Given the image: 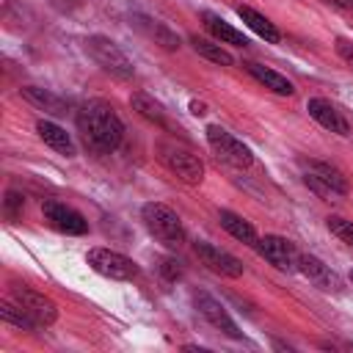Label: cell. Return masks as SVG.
<instances>
[{
    "label": "cell",
    "instance_id": "1",
    "mask_svg": "<svg viewBox=\"0 0 353 353\" xmlns=\"http://www.w3.org/2000/svg\"><path fill=\"white\" fill-rule=\"evenodd\" d=\"M77 132L88 152L94 154H110L119 149L124 138V124L110 102L105 99H88L77 110Z\"/></svg>",
    "mask_w": 353,
    "mask_h": 353
},
{
    "label": "cell",
    "instance_id": "2",
    "mask_svg": "<svg viewBox=\"0 0 353 353\" xmlns=\"http://www.w3.org/2000/svg\"><path fill=\"white\" fill-rule=\"evenodd\" d=\"M141 221L149 229V234L157 243H163L165 248H179L185 243V226L171 207H165L160 201H149L141 207Z\"/></svg>",
    "mask_w": 353,
    "mask_h": 353
},
{
    "label": "cell",
    "instance_id": "3",
    "mask_svg": "<svg viewBox=\"0 0 353 353\" xmlns=\"http://www.w3.org/2000/svg\"><path fill=\"white\" fill-rule=\"evenodd\" d=\"M85 52L91 55V61H94L102 72H108V74L116 77V80H130V77L135 74L132 61L127 58V52H124L113 39H108V36H99V33L88 36V39H85Z\"/></svg>",
    "mask_w": 353,
    "mask_h": 353
},
{
    "label": "cell",
    "instance_id": "4",
    "mask_svg": "<svg viewBox=\"0 0 353 353\" xmlns=\"http://www.w3.org/2000/svg\"><path fill=\"white\" fill-rule=\"evenodd\" d=\"M160 160H163V165L171 174H176L188 185H199L204 179V163H201V157L196 152H190L188 146L176 143V141L160 143Z\"/></svg>",
    "mask_w": 353,
    "mask_h": 353
},
{
    "label": "cell",
    "instance_id": "5",
    "mask_svg": "<svg viewBox=\"0 0 353 353\" xmlns=\"http://www.w3.org/2000/svg\"><path fill=\"white\" fill-rule=\"evenodd\" d=\"M207 141H210L212 152L218 154V160H223V163H229L234 168H248L254 163L251 149L240 138H234L229 130H223L221 124H210L207 127Z\"/></svg>",
    "mask_w": 353,
    "mask_h": 353
},
{
    "label": "cell",
    "instance_id": "6",
    "mask_svg": "<svg viewBox=\"0 0 353 353\" xmlns=\"http://www.w3.org/2000/svg\"><path fill=\"white\" fill-rule=\"evenodd\" d=\"M85 262L91 265L94 273L105 276V279H113V281H132L138 276V265L119 254V251H110V248H91L85 254Z\"/></svg>",
    "mask_w": 353,
    "mask_h": 353
},
{
    "label": "cell",
    "instance_id": "7",
    "mask_svg": "<svg viewBox=\"0 0 353 353\" xmlns=\"http://www.w3.org/2000/svg\"><path fill=\"white\" fill-rule=\"evenodd\" d=\"M11 301H14L25 314H30L39 328H41V325H52V323L58 320V306H55L44 292H36V290H30V287H25V284H14V287H11Z\"/></svg>",
    "mask_w": 353,
    "mask_h": 353
},
{
    "label": "cell",
    "instance_id": "8",
    "mask_svg": "<svg viewBox=\"0 0 353 353\" xmlns=\"http://www.w3.org/2000/svg\"><path fill=\"white\" fill-rule=\"evenodd\" d=\"M193 303H196V312H199L212 328H218V331L226 334L229 339H243V331L237 328V323L232 320V314L226 312V306H223L218 298H212L210 292L199 290V292H193Z\"/></svg>",
    "mask_w": 353,
    "mask_h": 353
},
{
    "label": "cell",
    "instance_id": "9",
    "mask_svg": "<svg viewBox=\"0 0 353 353\" xmlns=\"http://www.w3.org/2000/svg\"><path fill=\"white\" fill-rule=\"evenodd\" d=\"M41 212H44V221L55 232H61V234H85L88 232V221L77 210H72L69 204H63V201L47 199L41 204Z\"/></svg>",
    "mask_w": 353,
    "mask_h": 353
},
{
    "label": "cell",
    "instance_id": "10",
    "mask_svg": "<svg viewBox=\"0 0 353 353\" xmlns=\"http://www.w3.org/2000/svg\"><path fill=\"white\" fill-rule=\"evenodd\" d=\"M196 254H199V259H201L212 273H218V276H229V279L243 276V262H240L234 254H229V251H223V248H218V245H212V243H207V240H199V243H196Z\"/></svg>",
    "mask_w": 353,
    "mask_h": 353
},
{
    "label": "cell",
    "instance_id": "11",
    "mask_svg": "<svg viewBox=\"0 0 353 353\" xmlns=\"http://www.w3.org/2000/svg\"><path fill=\"white\" fill-rule=\"evenodd\" d=\"M254 245H256L259 256H265L273 268H279V270H292L295 268V256L298 254H295V248H292L290 240H284L279 234H265Z\"/></svg>",
    "mask_w": 353,
    "mask_h": 353
},
{
    "label": "cell",
    "instance_id": "12",
    "mask_svg": "<svg viewBox=\"0 0 353 353\" xmlns=\"http://www.w3.org/2000/svg\"><path fill=\"white\" fill-rule=\"evenodd\" d=\"M306 110H309V116H312L320 127H325L328 132L350 135V121H347V119L342 116V110H339L336 105H331L328 99L314 97V99H309V102H306Z\"/></svg>",
    "mask_w": 353,
    "mask_h": 353
},
{
    "label": "cell",
    "instance_id": "13",
    "mask_svg": "<svg viewBox=\"0 0 353 353\" xmlns=\"http://www.w3.org/2000/svg\"><path fill=\"white\" fill-rule=\"evenodd\" d=\"M295 268H298L312 284H317L320 290H339L336 273H334L323 259H317V256H312V254H298V256H295Z\"/></svg>",
    "mask_w": 353,
    "mask_h": 353
},
{
    "label": "cell",
    "instance_id": "14",
    "mask_svg": "<svg viewBox=\"0 0 353 353\" xmlns=\"http://www.w3.org/2000/svg\"><path fill=\"white\" fill-rule=\"evenodd\" d=\"M36 132H39V138H41L50 149H55L58 154H66V157H74V154H77V146H74L72 135H69L61 124H55V121H50V119H39V121H36Z\"/></svg>",
    "mask_w": 353,
    "mask_h": 353
},
{
    "label": "cell",
    "instance_id": "15",
    "mask_svg": "<svg viewBox=\"0 0 353 353\" xmlns=\"http://www.w3.org/2000/svg\"><path fill=\"white\" fill-rule=\"evenodd\" d=\"M201 22H204V28L221 41V44H232V47H248V39L243 36V30H237V28H232L226 19H221L218 14H212V11H201Z\"/></svg>",
    "mask_w": 353,
    "mask_h": 353
},
{
    "label": "cell",
    "instance_id": "16",
    "mask_svg": "<svg viewBox=\"0 0 353 353\" xmlns=\"http://www.w3.org/2000/svg\"><path fill=\"white\" fill-rule=\"evenodd\" d=\"M306 171L309 174H314L320 182H325L328 188H331V193L334 196H347V176L336 168V165H331V163H323V160H309V165H306Z\"/></svg>",
    "mask_w": 353,
    "mask_h": 353
},
{
    "label": "cell",
    "instance_id": "17",
    "mask_svg": "<svg viewBox=\"0 0 353 353\" xmlns=\"http://www.w3.org/2000/svg\"><path fill=\"white\" fill-rule=\"evenodd\" d=\"M245 69L251 72V77H256L265 88H270V91H276V94H281V97H292L295 94V85L284 77V74H279L276 69H270V66H262V63H245Z\"/></svg>",
    "mask_w": 353,
    "mask_h": 353
},
{
    "label": "cell",
    "instance_id": "18",
    "mask_svg": "<svg viewBox=\"0 0 353 353\" xmlns=\"http://www.w3.org/2000/svg\"><path fill=\"white\" fill-rule=\"evenodd\" d=\"M19 94L30 102V105H36V108H41L44 113H52V116H63L66 113V99H61L58 94H52V91H47V88H36V85H25V88H19Z\"/></svg>",
    "mask_w": 353,
    "mask_h": 353
},
{
    "label": "cell",
    "instance_id": "19",
    "mask_svg": "<svg viewBox=\"0 0 353 353\" xmlns=\"http://www.w3.org/2000/svg\"><path fill=\"white\" fill-rule=\"evenodd\" d=\"M237 17H240L259 39H265V41H270V44L279 41V28H276L265 14H259L256 8H251V6H237Z\"/></svg>",
    "mask_w": 353,
    "mask_h": 353
},
{
    "label": "cell",
    "instance_id": "20",
    "mask_svg": "<svg viewBox=\"0 0 353 353\" xmlns=\"http://www.w3.org/2000/svg\"><path fill=\"white\" fill-rule=\"evenodd\" d=\"M218 221H221V226H223L234 240H240V243H245V245H254V243H256V232H254V226H251L243 215H237V212H232V210H221Z\"/></svg>",
    "mask_w": 353,
    "mask_h": 353
},
{
    "label": "cell",
    "instance_id": "21",
    "mask_svg": "<svg viewBox=\"0 0 353 353\" xmlns=\"http://www.w3.org/2000/svg\"><path fill=\"white\" fill-rule=\"evenodd\" d=\"M130 105H132V110H138L146 121H152V124H157V127H165V124H168V121H165V108H163L157 99H152L149 94L135 91V94L130 97Z\"/></svg>",
    "mask_w": 353,
    "mask_h": 353
},
{
    "label": "cell",
    "instance_id": "22",
    "mask_svg": "<svg viewBox=\"0 0 353 353\" xmlns=\"http://www.w3.org/2000/svg\"><path fill=\"white\" fill-rule=\"evenodd\" d=\"M138 22V28L149 36V39H154V44H160V47H165V50H176L179 47V36L174 33V30H168L163 22H157V19H143V17H135Z\"/></svg>",
    "mask_w": 353,
    "mask_h": 353
},
{
    "label": "cell",
    "instance_id": "23",
    "mask_svg": "<svg viewBox=\"0 0 353 353\" xmlns=\"http://www.w3.org/2000/svg\"><path fill=\"white\" fill-rule=\"evenodd\" d=\"M190 44H193V50H196L201 58H207V61H212V63H218V66H232V63H234V58H232L221 44H215V41H210V39L190 36Z\"/></svg>",
    "mask_w": 353,
    "mask_h": 353
},
{
    "label": "cell",
    "instance_id": "24",
    "mask_svg": "<svg viewBox=\"0 0 353 353\" xmlns=\"http://www.w3.org/2000/svg\"><path fill=\"white\" fill-rule=\"evenodd\" d=\"M0 317H3L8 325H17V328H22V331H36V328H39L36 320H33L30 314H25L14 301H3V303H0Z\"/></svg>",
    "mask_w": 353,
    "mask_h": 353
},
{
    "label": "cell",
    "instance_id": "25",
    "mask_svg": "<svg viewBox=\"0 0 353 353\" xmlns=\"http://www.w3.org/2000/svg\"><path fill=\"white\" fill-rule=\"evenodd\" d=\"M325 226H328L331 234H336L342 243H347V245L353 248V221H345V218H339V215H328V218H325Z\"/></svg>",
    "mask_w": 353,
    "mask_h": 353
},
{
    "label": "cell",
    "instance_id": "26",
    "mask_svg": "<svg viewBox=\"0 0 353 353\" xmlns=\"http://www.w3.org/2000/svg\"><path fill=\"white\" fill-rule=\"evenodd\" d=\"M303 182H306V188H309V190H314V193H317V196H320L323 201H328V199H334V193H331V188H328L325 182H320V179H317L314 174H309V171H306V174H303Z\"/></svg>",
    "mask_w": 353,
    "mask_h": 353
},
{
    "label": "cell",
    "instance_id": "27",
    "mask_svg": "<svg viewBox=\"0 0 353 353\" xmlns=\"http://www.w3.org/2000/svg\"><path fill=\"white\" fill-rule=\"evenodd\" d=\"M160 273H163L168 281H176V279H182V265H179L176 259L165 256V259H160Z\"/></svg>",
    "mask_w": 353,
    "mask_h": 353
},
{
    "label": "cell",
    "instance_id": "28",
    "mask_svg": "<svg viewBox=\"0 0 353 353\" xmlns=\"http://www.w3.org/2000/svg\"><path fill=\"white\" fill-rule=\"evenodd\" d=\"M336 52H339V58L353 69V41L345 39V36H339V39H336Z\"/></svg>",
    "mask_w": 353,
    "mask_h": 353
},
{
    "label": "cell",
    "instance_id": "29",
    "mask_svg": "<svg viewBox=\"0 0 353 353\" xmlns=\"http://www.w3.org/2000/svg\"><path fill=\"white\" fill-rule=\"evenodd\" d=\"M22 204H25V201H22V196L11 190V193L6 196V212H8V218H17V212L22 210Z\"/></svg>",
    "mask_w": 353,
    "mask_h": 353
},
{
    "label": "cell",
    "instance_id": "30",
    "mask_svg": "<svg viewBox=\"0 0 353 353\" xmlns=\"http://www.w3.org/2000/svg\"><path fill=\"white\" fill-rule=\"evenodd\" d=\"M190 113H193V116H204V113H207V108H204L201 102H190Z\"/></svg>",
    "mask_w": 353,
    "mask_h": 353
},
{
    "label": "cell",
    "instance_id": "31",
    "mask_svg": "<svg viewBox=\"0 0 353 353\" xmlns=\"http://www.w3.org/2000/svg\"><path fill=\"white\" fill-rule=\"evenodd\" d=\"M328 3H334V6H342V8H350V11H353V0H328Z\"/></svg>",
    "mask_w": 353,
    "mask_h": 353
},
{
    "label": "cell",
    "instance_id": "32",
    "mask_svg": "<svg viewBox=\"0 0 353 353\" xmlns=\"http://www.w3.org/2000/svg\"><path fill=\"white\" fill-rule=\"evenodd\" d=\"M350 281H353V270H350Z\"/></svg>",
    "mask_w": 353,
    "mask_h": 353
}]
</instances>
